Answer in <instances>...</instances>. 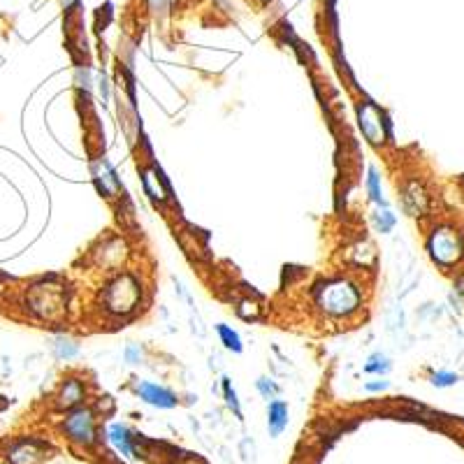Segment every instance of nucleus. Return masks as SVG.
Instances as JSON below:
<instances>
[{
  "instance_id": "1",
  "label": "nucleus",
  "mask_w": 464,
  "mask_h": 464,
  "mask_svg": "<svg viewBox=\"0 0 464 464\" xmlns=\"http://www.w3.org/2000/svg\"><path fill=\"white\" fill-rule=\"evenodd\" d=\"M316 304L330 316H350L360 307V290L346 278H334L316 290Z\"/></svg>"
},
{
  "instance_id": "2",
  "label": "nucleus",
  "mask_w": 464,
  "mask_h": 464,
  "mask_svg": "<svg viewBox=\"0 0 464 464\" xmlns=\"http://www.w3.org/2000/svg\"><path fill=\"white\" fill-rule=\"evenodd\" d=\"M139 302V286L130 274H121L105 290V307L111 314H128Z\"/></svg>"
},
{
  "instance_id": "3",
  "label": "nucleus",
  "mask_w": 464,
  "mask_h": 464,
  "mask_svg": "<svg viewBox=\"0 0 464 464\" xmlns=\"http://www.w3.org/2000/svg\"><path fill=\"white\" fill-rule=\"evenodd\" d=\"M33 311L42 318H49V321H56L58 316L65 311V293L61 286H35L28 297Z\"/></svg>"
},
{
  "instance_id": "4",
  "label": "nucleus",
  "mask_w": 464,
  "mask_h": 464,
  "mask_svg": "<svg viewBox=\"0 0 464 464\" xmlns=\"http://www.w3.org/2000/svg\"><path fill=\"white\" fill-rule=\"evenodd\" d=\"M357 118H360L362 135L367 137L374 147H381L390 135V123H388L386 114H383L376 105L364 102V105H360V109H357Z\"/></svg>"
},
{
  "instance_id": "5",
  "label": "nucleus",
  "mask_w": 464,
  "mask_h": 464,
  "mask_svg": "<svg viewBox=\"0 0 464 464\" xmlns=\"http://www.w3.org/2000/svg\"><path fill=\"white\" fill-rule=\"evenodd\" d=\"M429 253L436 262L441 265H453L460 260L462 256V240L455 230L441 228L429 237Z\"/></svg>"
},
{
  "instance_id": "6",
  "label": "nucleus",
  "mask_w": 464,
  "mask_h": 464,
  "mask_svg": "<svg viewBox=\"0 0 464 464\" xmlns=\"http://www.w3.org/2000/svg\"><path fill=\"white\" fill-rule=\"evenodd\" d=\"M65 434L75 443L91 446L96 441V418H93V411L86 407H77L68 416V420H65Z\"/></svg>"
},
{
  "instance_id": "7",
  "label": "nucleus",
  "mask_w": 464,
  "mask_h": 464,
  "mask_svg": "<svg viewBox=\"0 0 464 464\" xmlns=\"http://www.w3.org/2000/svg\"><path fill=\"white\" fill-rule=\"evenodd\" d=\"M91 170H93V179H96V184H98V188H100V193L107 195V197H114L118 193V188H121V184H118L114 168H111V165L105 161V158H100L98 163H93Z\"/></svg>"
},
{
  "instance_id": "8",
  "label": "nucleus",
  "mask_w": 464,
  "mask_h": 464,
  "mask_svg": "<svg viewBox=\"0 0 464 464\" xmlns=\"http://www.w3.org/2000/svg\"><path fill=\"white\" fill-rule=\"evenodd\" d=\"M142 184H144V193L149 195L151 202L161 204V202L168 200L170 188H168V184H165V179H163L161 170H158V168H147V170H144L142 172Z\"/></svg>"
},
{
  "instance_id": "9",
  "label": "nucleus",
  "mask_w": 464,
  "mask_h": 464,
  "mask_svg": "<svg viewBox=\"0 0 464 464\" xmlns=\"http://www.w3.org/2000/svg\"><path fill=\"white\" fill-rule=\"evenodd\" d=\"M135 393L142 397L144 402L154 404L158 409H172L177 404V397L170 393V390H165L161 386H154V383H139L135 388Z\"/></svg>"
},
{
  "instance_id": "10",
  "label": "nucleus",
  "mask_w": 464,
  "mask_h": 464,
  "mask_svg": "<svg viewBox=\"0 0 464 464\" xmlns=\"http://www.w3.org/2000/svg\"><path fill=\"white\" fill-rule=\"evenodd\" d=\"M10 462L12 464H35L37 460H42V450H39V443L33 439L17 441L10 450Z\"/></svg>"
},
{
  "instance_id": "11",
  "label": "nucleus",
  "mask_w": 464,
  "mask_h": 464,
  "mask_svg": "<svg viewBox=\"0 0 464 464\" xmlns=\"http://www.w3.org/2000/svg\"><path fill=\"white\" fill-rule=\"evenodd\" d=\"M84 400V386H82V381H77V379H68L63 383V388H61V395H58V407L61 409H72V407H77L79 402Z\"/></svg>"
},
{
  "instance_id": "12",
  "label": "nucleus",
  "mask_w": 464,
  "mask_h": 464,
  "mask_svg": "<svg viewBox=\"0 0 464 464\" xmlns=\"http://www.w3.org/2000/svg\"><path fill=\"white\" fill-rule=\"evenodd\" d=\"M404 202H407V209L413 216L422 214L425 207H427V195H425V190H422V186L411 184L407 188V193H404Z\"/></svg>"
},
{
  "instance_id": "13",
  "label": "nucleus",
  "mask_w": 464,
  "mask_h": 464,
  "mask_svg": "<svg viewBox=\"0 0 464 464\" xmlns=\"http://www.w3.org/2000/svg\"><path fill=\"white\" fill-rule=\"evenodd\" d=\"M288 425V407L283 402H271L269 404V432L281 434L283 427Z\"/></svg>"
},
{
  "instance_id": "14",
  "label": "nucleus",
  "mask_w": 464,
  "mask_h": 464,
  "mask_svg": "<svg viewBox=\"0 0 464 464\" xmlns=\"http://www.w3.org/2000/svg\"><path fill=\"white\" fill-rule=\"evenodd\" d=\"M109 434H111V441L116 443V448L121 450V453H125V455L132 453V443H135V436H130V432L123 425H114L109 429Z\"/></svg>"
},
{
  "instance_id": "15",
  "label": "nucleus",
  "mask_w": 464,
  "mask_h": 464,
  "mask_svg": "<svg viewBox=\"0 0 464 464\" xmlns=\"http://www.w3.org/2000/svg\"><path fill=\"white\" fill-rule=\"evenodd\" d=\"M218 334H221L225 348H230V350H235V353H240V350H242V339H240V334H237L235 330H230L228 325H218Z\"/></svg>"
},
{
  "instance_id": "16",
  "label": "nucleus",
  "mask_w": 464,
  "mask_h": 464,
  "mask_svg": "<svg viewBox=\"0 0 464 464\" xmlns=\"http://www.w3.org/2000/svg\"><path fill=\"white\" fill-rule=\"evenodd\" d=\"M367 188H369V195L374 202H383L381 197V184H379V175H376V170L371 168L369 170V177H367Z\"/></svg>"
},
{
  "instance_id": "17",
  "label": "nucleus",
  "mask_w": 464,
  "mask_h": 464,
  "mask_svg": "<svg viewBox=\"0 0 464 464\" xmlns=\"http://www.w3.org/2000/svg\"><path fill=\"white\" fill-rule=\"evenodd\" d=\"M77 343H72V341H65V339H61L56 343V353H58V357H65V360H68V357H75L77 355Z\"/></svg>"
},
{
  "instance_id": "18",
  "label": "nucleus",
  "mask_w": 464,
  "mask_h": 464,
  "mask_svg": "<svg viewBox=\"0 0 464 464\" xmlns=\"http://www.w3.org/2000/svg\"><path fill=\"white\" fill-rule=\"evenodd\" d=\"M223 393H225V400H228V404H230V409L235 411L237 416H242L240 404H237V395H235V390H232V386H230V381H228V379H223Z\"/></svg>"
},
{
  "instance_id": "19",
  "label": "nucleus",
  "mask_w": 464,
  "mask_h": 464,
  "mask_svg": "<svg viewBox=\"0 0 464 464\" xmlns=\"http://www.w3.org/2000/svg\"><path fill=\"white\" fill-rule=\"evenodd\" d=\"M388 369H390L388 357H383V355H371V357H369L367 371H388Z\"/></svg>"
},
{
  "instance_id": "20",
  "label": "nucleus",
  "mask_w": 464,
  "mask_h": 464,
  "mask_svg": "<svg viewBox=\"0 0 464 464\" xmlns=\"http://www.w3.org/2000/svg\"><path fill=\"white\" fill-rule=\"evenodd\" d=\"M374 223H376V228H379L381 232H388L395 225V216L390 214V211H383V214H376Z\"/></svg>"
},
{
  "instance_id": "21",
  "label": "nucleus",
  "mask_w": 464,
  "mask_h": 464,
  "mask_svg": "<svg viewBox=\"0 0 464 464\" xmlns=\"http://www.w3.org/2000/svg\"><path fill=\"white\" fill-rule=\"evenodd\" d=\"M170 5H172V0H149V10L158 17H163L165 12L170 10Z\"/></svg>"
},
{
  "instance_id": "22",
  "label": "nucleus",
  "mask_w": 464,
  "mask_h": 464,
  "mask_svg": "<svg viewBox=\"0 0 464 464\" xmlns=\"http://www.w3.org/2000/svg\"><path fill=\"white\" fill-rule=\"evenodd\" d=\"M457 381V376L455 374H434V386H439V388H443V386H453V383Z\"/></svg>"
},
{
  "instance_id": "23",
  "label": "nucleus",
  "mask_w": 464,
  "mask_h": 464,
  "mask_svg": "<svg viewBox=\"0 0 464 464\" xmlns=\"http://www.w3.org/2000/svg\"><path fill=\"white\" fill-rule=\"evenodd\" d=\"M258 390H260V393L267 397V400L271 395H276V386H274V383H269L267 379H258Z\"/></svg>"
},
{
  "instance_id": "24",
  "label": "nucleus",
  "mask_w": 464,
  "mask_h": 464,
  "mask_svg": "<svg viewBox=\"0 0 464 464\" xmlns=\"http://www.w3.org/2000/svg\"><path fill=\"white\" fill-rule=\"evenodd\" d=\"M125 357H128V362L137 364L139 360H142V350H137V346H130L128 350H125Z\"/></svg>"
},
{
  "instance_id": "25",
  "label": "nucleus",
  "mask_w": 464,
  "mask_h": 464,
  "mask_svg": "<svg viewBox=\"0 0 464 464\" xmlns=\"http://www.w3.org/2000/svg\"><path fill=\"white\" fill-rule=\"evenodd\" d=\"M386 386H388V383H386V381H381V383H369L367 388H369V390H383Z\"/></svg>"
},
{
  "instance_id": "26",
  "label": "nucleus",
  "mask_w": 464,
  "mask_h": 464,
  "mask_svg": "<svg viewBox=\"0 0 464 464\" xmlns=\"http://www.w3.org/2000/svg\"><path fill=\"white\" fill-rule=\"evenodd\" d=\"M262 3H267V0H262Z\"/></svg>"
}]
</instances>
